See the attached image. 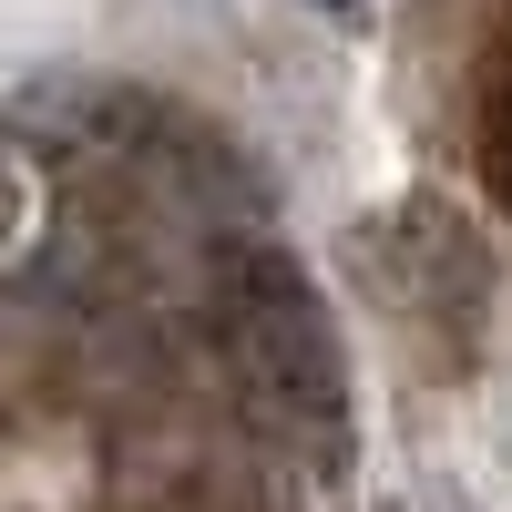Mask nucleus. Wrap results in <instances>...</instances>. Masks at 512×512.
I'll return each instance as SVG.
<instances>
[{"label": "nucleus", "mask_w": 512, "mask_h": 512, "mask_svg": "<svg viewBox=\"0 0 512 512\" xmlns=\"http://www.w3.org/2000/svg\"><path fill=\"white\" fill-rule=\"evenodd\" d=\"M216 359L236 379V410L297 461H349V359L318 308V287L287 256H236L216 277Z\"/></svg>", "instance_id": "obj_1"}, {"label": "nucleus", "mask_w": 512, "mask_h": 512, "mask_svg": "<svg viewBox=\"0 0 512 512\" xmlns=\"http://www.w3.org/2000/svg\"><path fill=\"white\" fill-rule=\"evenodd\" d=\"M482 185H492V205L512 216V21L492 41V72H482Z\"/></svg>", "instance_id": "obj_2"}, {"label": "nucleus", "mask_w": 512, "mask_h": 512, "mask_svg": "<svg viewBox=\"0 0 512 512\" xmlns=\"http://www.w3.org/2000/svg\"><path fill=\"white\" fill-rule=\"evenodd\" d=\"M318 11H349V0H318Z\"/></svg>", "instance_id": "obj_3"}]
</instances>
